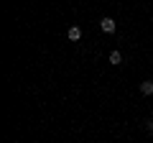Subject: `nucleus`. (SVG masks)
Wrapping results in <instances>:
<instances>
[{"label": "nucleus", "mask_w": 153, "mask_h": 143, "mask_svg": "<svg viewBox=\"0 0 153 143\" xmlns=\"http://www.w3.org/2000/svg\"><path fill=\"white\" fill-rule=\"evenodd\" d=\"M110 64H115V66L123 64V54L120 51H112V54H110Z\"/></svg>", "instance_id": "obj_4"}, {"label": "nucleus", "mask_w": 153, "mask_h": 143, "mask_svg": "<svg viewBox=\"0 0 153 143\" xmlns=\"http://www.w3.org/2000/svg\"><path fill=\"white\" fill-rule=\"evenodd\" d=\"M140 95H153V82H151V79L140 82Z\"/></svg>", "instance_id": "obj_3"}, {"label": "nucleus", "mask_w": 153, "mask_h": 143, "mask_svg": "<svg viewBox=\"0 0 153 143\" xmlns=\"http://www.w3.org/2000/svg\"><path fill=\"white\" fill-rule=\"evenodd\" d=\"M66 36H69V41H79V39H82V28H79V26H71L69 31H66Z\"/></svg>", "instance_id": "obj_1"}, {"label": "nucleus", "mask_w": 153, "mask_h": 143, "mask_svg": "<svg viewBox=\"0 0 153 143\" xmlns=\"http://www.w3.org/2000/svg\"><path fill=\"white\" fill-rule=\"evenodd\" d=\"M100 26H102L105 33H115V21H112V18H102V23H100Z\"/></svg>", "instance_id": "obj_2"}]
</instances>
